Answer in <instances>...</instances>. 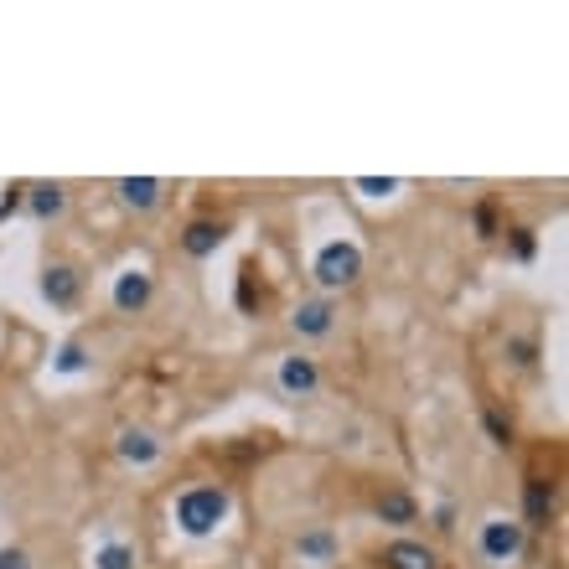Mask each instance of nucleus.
Returning a JSON list of instances; mask_svg holds the SVG:
<instances>
[{
    "label": "nucleus",
    "instance_id": "f257e3e1",
    "mask_svg": "<svg viewBox=\"0 0 569 569\" xmlns=\"http://www.w3.org/2000/svg\"><path fill=\"white\" fill-rule=\"evenodd\" d=\"M228 512H233V492L223 481H192L171 502V518H177V528L187 539H212L228 523Z\"/></svg>",
    "mask_w": 569,
    "mask_h": 569
},
{
    "label": "nucleus",
    "instance_id": "f03ea898",
    "mask_svg": "<svg viewBox=\"0 0 569 569\" xmlns=\"http://www.w3.org/2000/svg\"><path fill=\"white\" fill-rule=\"evenodd\" d=\"M362 249L352 239H331V243H321L311 254V280H316V296H342V290H352V284L362 280Z\"/></svg>",
    "mask_w": 569,
    "mask_h": 569
},
{
    "label": "nucleus",
    "instance_id": "7ed1b4c3",
    "mask_svg": "<svg viewBox=\"0 0 569 569\" xmlns=\"http://www.w3.org/2000/svg\"><path fill=\"white\" fill-rule=\"evenodd\" d=\"M477 555L487 569H512L528 555V528L518 518H487L477 528Z\"/></svg>",
    "mask_w": 569,
    "mask_h": 569
},
{
    "label": "nucleus",
    "instance_id": "20e7f679",
    "mask_svg": "<svg viewBox=\"0 0 569 569\" xmlns=\"http://www.w3.org/2000/svg\"><path fill=\"white\" fill-rule=\"evenodd\" d=\"M321 362L311 358V352H284L280 362H274V389H280V399H290V405H306V399H316L321 393Z\"/></svg>",
    "mask_w": 569,
    "mask_h": 569
},
{
    "label": "nucleus",
    "instance_id": "39448f33",
    "mask_svg": "<svg viewBox=\"0 0 569 569\" xmlns=\"http://www.w3.org/2000/svg\"><path fill=\"white\" fill-rule=\"evenodd\" d=\"M555 518H559V481L523 477V512H518V523L528 533H543V528H555Z\"/></svg>",
    "mask_w": 569,
    "mask_h": 569
},
{
    "label": "nucleus",
    "instance_id": "423d86ee",
    "mask_svg": "<svg viewBox=\"0 0 569 569\" xmlns=\"http://www.w3.org/2000/svg\"><path fill=\"white\" fill-rule=\"evenodd\" d=\"M109 306L120 316H146L150 306H156V274L150 270H120L114 274V290H109Z\"/></svg>",
    "mask_w": 569,
    "mask_h": 569
},
{
    "label": "nucleus",
    "instance_id": "0eeeda50",
    "mask_svg": "<svg viewBox=\"0 0 569 569\" xmlns=\"http://www.w3.org/2000/svg\"><path fill=\"white\" fill-rule=\"evenodd\" d=\"M290 331H296L300 342H327L331 331H337V300L331 296H306L290 311Z\"/></svg>",
    "mask_w": 569,
    "mask_h": 569
},
{
    "label": "nucleus",
    "instance_id": "6e6552de",
    "mask_svg": "<svg viewBox=\"0 0 569 569\" xmlns=\"http://www.w3.org/2000/svg\"><path fill=\"white\" fill-rule=\"evenodd\" d=\"M290 549H296L300 565H311V569H331V565H337V555H342V539H337V528L311 523V528H300L296 539H290Z\"/></svg>",
    "mask_w": 569,
    "mask_h": 569
},
{
    "label": "nucleus",
    "instance_id": "1a4fd4ad",
    "mask_svg": "<svg viewBox=\"0 0 569 569\" xmlns=\"http://www.w3.org/2000/svg\"><path fill=\"white\" fill-rule=\"evenodd\" d=\"M373 518L383 528H415L420 523V497L409 492V487H399V481H389V487H378V497H373Z\"/></svg>",
    "mask_w": 569,
    "mask_h": 569
},
{
    "label": "nucleus",
    "instance_id": "9d476101",
    "mask_svg": "<svg viewBox=\"0 0 569 569\" xmlns=\"http://www.w3.org/2000/svg\"><path fill=\"white\" fill-rule=\"evenodd\" d=\"M42 300L52 311H73L78 300H83V274L73 264H62V259L42 264Z\"/></svg>",
    "mask_w": 569,
    "mask_h": 569
},
{
    "label": "nucleus",
    "instance_id": "9b49d317",
    "mask_svg": "<svg viewBox=\"0 0 569 569\" xmlns=\"http://www.w3.org/2000/svg\"><path fill=\"white\" fill-rule=\"evenodd\" d=\"M68 202H73V192H68L62 181H27L21 212H27L31 223H58L62 212H68Z\"/></svg>",
    "mask_w": 569,
    "mask_h": 569
},
{
    "label": "nucleus",
    "instance_id": "f8f14e48",
    "mask_svg": "<svg viewBox=\"0 0 569 569\" xmlns=\"http://www.w3.org/2000/svg\"><path fill=\"white\" fill-rule=\"evenodd\" d=\"M114 450H120V461H124V466H136V471H146V466H156V461L166 456L161 435L146 430V425H124V430L114 435Z\"/></svg>",
    "mask_w": 569,
    "mask_h": 569
},
{
    "label": "nucleus",
    "instance_id": "ddd939ff",
    "mask_svg": "<svg viewBox=\"0 0 569 569\" xmlns=\"http://www.w3.org/2000/svg\"><path fill=\"white\" fill-rule=\"evenodd\" d=\"M228 243V223L223 218H192L181 228V254L187 259H212Z\"/></svg>",
    "mask_w": 569,
    "mask_h": 569
},
{
    "label": "nucleus",
    "instance_id": "4468645a",
    "mask_svg": "<svg viewBox=\"0 0 569 569\" xmlns=\"http://www.w3.org/2000/svg\"><path fill=\"white\" fill-rule=\"evenodd\" d=\"M378 565L383 569H440V549L420 539H393V543H383Z\"/></svg>",
    "mask_w": 569,
    "mask_h": 569
},
{
    "label": "nucleus",
    "instance_id": "2eb2a0df",
    "mask_svg": "<svg viewBox=\"0 0 569 569\" xmlns=\"http://www.w3.org/2000/svg\"><path fill=\"white\" fill-rule=\"evenodd\" d=\"M114 197H120V208H130V212H156L166 202V181L161 177H120L114 181Z\"/></svg>",
    "mask_w": 569,
    "mask_h": 569
},
{
    "label": "nucleus",
    "instance_id": "dca6fc26",
    "mask_svg": "<svg viewBox=\"0 0 569 569\" xmlns=\"http://www.w3.org/2000/svg\"><path fill=\"white\" fill-rule=\"evenodd\" d=\"M481 430H487V440H492L497 450L518 446V425H512V415L502 405H481Z\"/></svg>",
    "mask_w": 569,
    "mask_h": 569
},
{
    "label": "nucleus",
    "instance_id": "f3484780",
    "mask_svg": "<svg viewBox=\"0 0 569 569\" xmlns=\"http://www.w3.org/2000/svg\"><path fill=\"white\" fill-rule=\"evenodd\" d=\"M502 358H508L518 373H533V368H539V337H528V331H512L508 342H502Z\"/></svg>",
    "mask_w": 569,
    "mask_h": 569
},
{
    "label": "nucleus",
    "instance_id": "a211bd4d",
    "mask_svg": "<svg viewBox=\"0 0 569 569\" xmlns=\"http://www.w3.org/2000/svg\"><path fill=\"white\" fill-rule=\"evenodd\" d=\"M52 373H62V378L89 373V342H78V337H68V342L58 347V358H52Z\"/></svg>",
    "mask_w": 569,
    "mask_h": 569
},
{
    "label": "nucleus",
    "instance_id": "6ab92c4d",
    "mask_svg": "<svg viewBox=\"0 0 569 569\" xmlns=\"http://www.w3.org/2000/svg\"><path fill=\"white\" fill-rule=\"evenodd\" d=\"M471 228H477V239H481V243H492L497 233L508 228V223H502V212H497L492 197H477V202H471Z\"/></svg>",
    "mask_w": 569,
    "mask_h": 569
},
{
    "label": "nucleus",
    "instance_id": "aec40b11",
    "mask_svg": "<svg viewBox=\"0 0 569 569\" xmlns=\"http://www.w3.org/2000/svg\"><path fill=\"white\" fill-rule=\"evenodd\" d=\"M93 569H140L136 543H124V539L99 543V555H93Z\"/></svg>",
    "mask_w": 569,
    "mask_h": 569
},
{
    "label": "nucleus",
    "instance_id": "412c9836",
    "mask_svg": "<svg viewBox=\"0 0 569 569\" xmlns=\"http://www.w3.org/2000/svg\"><path fill=\"white\" fill-rule=\"evenodd\" d=\"M502 233H508V254L518 259V264H533V259H539V233L528 223H512V228H502Z\"/></svg>",
    "mask_w": 569,
    "mask_h": 569
},
{
    "label": "nucleus",
    "instance_id": "4be33fe9",
    "mask_svg": "<svg viewBox=\"0 0 569 569\" xmlns=\"http://www.w3.org/2000/svg\"><path fill=\"white\" fill-rule=\"evenodd\" d=\"M259 300L264 296H254V259L239 270V311H259Z\"/></svg>",
    "mask_w": 569,
    "mask_h": 569
},
{
    "label": "nucleus",
    "instance_id": "5701e85b",
    "mask_svg": "<svg viewBox=\"0 0 569 569\" xmlns=\"http://www.w3.org/2000/svg\"><path fill=\"white\" fill-rule=\"evenodd\" d=\"M21 202H27V181H16V187H6V197H0V223H6L11 212H21Z\"/></svg>",
    "mask_w": 569,
    "mask_h": 569
},
{
    "label": "nucleus",
    "instance_id": "b1692460",
    "mask_svg": "<svg viewBox=\"0 0 569 569\" xmlns=\"http://www.w3.org/2000/svg\"><path fill=\"white\" fill-rule=\"evenodd\" d=\"M0 569H31V555L21 543H0Z\"/></svg>",
    "mask_w": 569,
    "mask_h": 569
},
{
    "label": "nucleus",
    "instance_id": "393cba45",
    "mask_svg": "<svg viewBox=\"0 0 569 569\" xmlns=\"http://www.w3.org/2000/svg\"><path fill=\"white\" fill-rule=\"evenodd\" d=\"M430 528H435V533H450V528H456V502H435Z\"/></svg>",
    "mask_w": 569,
    "mask_h": 569
},
{
    "label": "nucleus",
    "instance_id": "a878e982",
    "mask_svg": "<svg viewBox=\"0 0 569 569\" xmlns=\"http://www.w3.org/2000/svg\"><path fill=\"white\" fill-rule=\"evenodd\" d=\"M362 197H389V192H399V181H373V177H358L352 181Z\"/></svg>",
    "mask_w": 569,
    "mask_h": 569
}]
</instances>
